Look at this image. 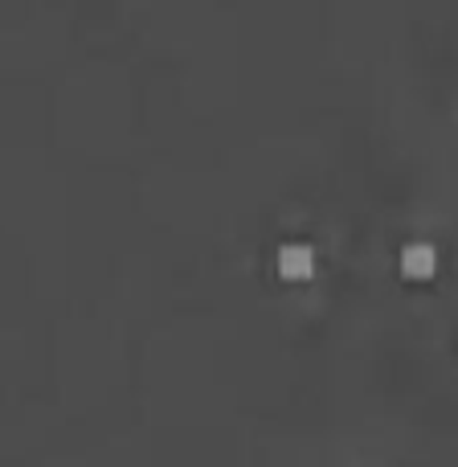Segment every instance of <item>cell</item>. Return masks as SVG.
Segmentation results:
<instances>
[{
  "mask_svg": "<svg viewBox=\"0 0 458 467\" xmlns=\"http://www.w3.org/2000/svg\"><path fill=\"white\" fill-rule=\"evenodd\" d=\"M315 271V250L307 246V242H287V246L279 250V275L290 283H303L311 279Z\"/></svg>",
  "mask_w": 458,
  "mask_h": 467,
  "instance_id": "obj_1",
  "label": "cell"
},
{
  "mask_svg": "<svg viewBox=\"0 0 458 467\" xmlns=\"http://www.w3.org/2000/svg\"><path fill=\"white\" fill-rule=\"evenodd\" d=\"M434 246H426V242H410V246L402 250V271L410 275V279H430L434 275Z\"/></svg>",
  "mask_w": 458,
  "mask_h": 467,
  "instance_id": "obj_2",
  "label": "cell"
}]
</instances>
